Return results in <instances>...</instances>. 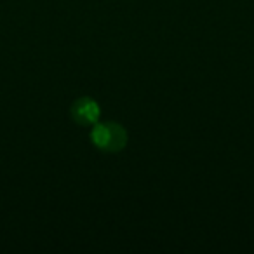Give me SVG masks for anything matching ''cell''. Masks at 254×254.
<instances>
[{"instance_id":"obj_1","label":"cell","mask_w":254,"mask_h":254,"mask_svg":"<svg viewBox=\"0 0 254 254\" xmlns=\"http://www.w3.org/2000/svg\"><path fill=\"white\" fill-rule=\"evenodd\" d=\"M91 141L103 153H119L127 146L129 136L126 127L119 122H96L91 129Z\"/></svg>"},{"instance_id":"obj_2","label":"cell","mask_w":254,"mask_h":254,"mask_svg":"<svg viewBox=\"0 0 254 254\" xmlns=\"http://www.w3.org/2000/svg\"><path fill=\"white\" fill-rule=\"evenodd\" d=\"M101 117V106L91 96H82L75 99L70 106V119L82 127L94 126Z\"/></svg>"}]
</instances>
